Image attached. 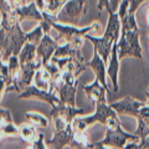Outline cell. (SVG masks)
Instances as JSON below:
<instances>
[{
    "label": "cell",
    "mask_w": 149,
    "mask_h": 149,
    "mask_svg": "<svg viewBox=\"0 0 149 149\" xmlns=\"http://www.w3.org/2000/svg\"><path fill=\"white\" fill-rule=\"evenodd\" d=\"M139 37H141V30L139 29L120 31V36L117 42L119 60L124 57H137L139 60L143 58Z\"/></svg>",
    "instance_id": "6da1fadb"
},
{
    "label": "cell",
    "mask_w": 149,
    "mask_h": 149,
    "mask_svg": "<svg viewBox=\"0 0 149 149\" xmlns=\"http://www.w3.org/2000/svg\"><path fill=\"white\" fill-rule=\"evenodd\" d=\"M128 141L141 142V137L134 134H129L118 127L116 129H106V137L103 141L95 144H88L87 148H124Z\"/></svg>",
    "instance_id": "7a4b0ae2"
},
{
    "label": "cell",
    "mask_w": 149,
    "mask_h": 149,
    "mask_svg": "<svg viewBox=\"0 0 149 149\" xmlns=\"http://www.w3.org/2000/svg\"><path fill=\"white\" fill-rule=\"evenodd\" d=\"M87 11V0H67L57 15V21L63 20L71 25H78L80 19Z\"/></svg>",
    "instance_id": "3957f363"
},
{
    "label": "cell",
    "mask_w": 149,
    "mask_h": 149,
    "mask_svg": "<svg viewBox=\"0 0 149 149\" xmlns=\"http://www.w3.org/2000/svg\"><path fill=\"white\" fill-rule=\"evenodd\" d=\"M19 98H37L47 102L52 107H56L62 103L61 100L58 98V96L55 92H51L49 90H41V88L36 87L35 85H30L29 87L24 88L19 95Z\"/></svg>",
    "instance_id": "277c9868"
},
{
    "label": "cell",
    "mask_w": 149,
    "mask_h": 149,
    "mask_svg": "<svg viewBox=\"0 0 149 149\" xmlns=\"http://www.w3.org/2000/svg\"><path fill=\"white\" fill-rule=\"evenodd\" d=\"M113 117H118V113L114 111V108H112L111 104H107V102H100V103H96V113L82 117V119L90 127L96 122H100L106 125L108 119Z\"/></svg>",
    "instance_id": "5b68a950"
},
{
    "label": "cell",
    "mask_w": 149,
    "mask_h": 149,
    "mask_svg": "<svg viewBox=\"0 0 149 149\" xmlns=\"http://www.w3.org/2000/svg\"><path fill=\"white\" fill-rule=\"evenodd\" d=\"M58 42L55 39L50 36V34H45L42 36V39L40 40V42L37 44L36 47V54L37 57L41 58L42 61V66H46L52 58V56L55 54V51L58 47Z\"/></svg>",
    "instance_id": "8992f818"
},
{
    "label": "cell",
    "mask_w": 149,
    "mask_h": 149,
    "mask_svg": "<svg viewBox=\"0 0 149 149\" xmlns=\"http://www.w3.org/2000/svg\"><path fill=\"white\" fill-rule=\"evenodd\" d=\"M144 104H146L144 102L133 100L130 96H127L118 102H113L111 106L112 108H114V111L118 114H128L137 118L139 116V111H141V108Z\"/></svg>",
    "instance_id": "52a82bcc"
},
{
    "label": "cell",
    "mask_w": 149,
    "mask_h": 149,
    "mask_svg": "<svg viewBox=\"0 0 149 149\" xmlns=\"http://www.w3.org/2000/svg\"><path fill=\"white\" fill-rule=\"evenodd\" d=\"M85 37L93 44V46H95V51L96 52H98V55L103 58V61L108 65L112 47H113V45L117 44V42H113L109 37H107L104 35L102 37H98V36H93L91 34H86Z\"/></svg>",
    "instance_id": "ba28073f"
},
{
    "label": "cell",
    "mask_w": 149,
    "mask_h": 149,
    "mask_svg": "<svg viewBox=\"0 0 149 149\" xmlns=\"http://www.w3.org/2000/svg\"><path fill=\"white\" fill-rule=\"evenodd\" d=\"M86 63H87V66L91 67L92 71L95 72L96 80L100 81L102 85L107 88V91L109 92L108 85H107V76H108V74H107V63L103 61V58L98 55V52H96L95 51L92 60L91 61H88V62H86Z\"/></svg>",
    "instance_id": "9c48e42d"
},
{
    "label": "cell",
    "mask_w": 149,
    "mask_h": 149,
    "mask_svg": "<svg viewBox=\"0 0 149 149\" xmlns=\"http://www.w3.org/2000/svg\"><path fill=\"white\" fill-rule=\"evenodd\" d=\"M73 136H74V130L72 124L70 123L65 129L60 130V132H54V138L50 139L47 144H50V147L54 148H65L68 144H71L72 147Z\"/></svg>",
    "instance_id": "30bf717a"
},
{
    "label": "cell",
    "mask_w": 149,
    "mask_h": 149,
    "mask_svg": "<svg viewBox=\"0 0 149 149\" xmlns=\"http://www.w3.org/2000/svg\"><path fill=\"white\" fill-rule=\"evenodd\" d=\"M13 10L16 13V15L20 17L21 21L24 20V19L25 20L31 19V20H37V21H42L44 20V14L39 8H37L35 1L27 3V4H25V5H22L20 8L13 9Z\"/></svg>",
    "instance_id": "8fae6325"
},
{
    "label": "cell",
    "mask_w": 149,
    "mask_h": 149,
    "mask_svg": "<svg viewBox=\"0 0 149 149\" xmlns=\"http://www.w3.org/2000/svg\"><path fill=\"white\" fill-rule=\"evenodd\" d=\"M119 57H118V49L117 44L113 45L109 55V61H108V68H107V74L111 78L112 85H113L114 92L118 91V72H119Z\"/></svg>",
    "instance_id": "7c38bea8"
},
{
    "label": "cell",
    "mask_w": 149,
    "mask_h": 149,
    "mask_svg": "<svg viewBox=\"0 0 149 149\" xmlns=\"http://www.w3.org/2000/svg\"><path fill=\"white\" fill-rule=\"evenodd\" d=\"M83 91L86 92L88 100L92 101L95 104L100 103V102H107L106 93L108 91H107V88L100 81L95 80V82L91 83V85L83 86Z\"/></svg>",
    "instance_id": "4fadbf2b"
},
{
    "label": "cell",
    "mask_w": 149,
    "mask_h": 149,
    "mask_svg": "<svg viewBox=\"0 0 149 149\" xmlns=\"http://www.w3.org/2000/svg\"><path fill=\"white\" fill-rule=\"evenodd\" d=\"M83 113H85V109H77V108H74V106L61 103L56 107H52V111L50 112V117L58 114V116H61V117H63L68 123H72V120L76 118L77 116L83 114Z\"/></svg>",
    "instance_id": "5bb4252c"
},
{
    "label": "cell",
    "mask_w": 149,
    "mask_h": 149,
    "mask_svg": "<svg viewBox=\"0 0 149 149\" xmlns=\"http://www.w3.org/2000/svg\"><path fill=\"white\" fill-rule=\"evenodd\" d=\"M36 47L37 45L32 44V42H26L24 46H22L21 51L19 52V61H20V65L24 66L25 63L27 62H31L37 57V54H36Z\"/></svg>",
    "instance_id": "9a60e30c"
},
{
    "label": "cell",
    "mask_w": 149,
    "mask_h": 149,
    "mask_svg": "<svg viewBox=\"0 0 149 149\" xmlns=\"http://www.w3.org/2000/svg\"><path fill=\"white\" fill-rule=\"evenodd\" d=\"M19 136L22 138V141L27 143H32L39 136V132L36 129V125L29 123H24L19 127Z\"/></svg>",
    "instance_id": "2e32d148"
},
{
    "label": "cell",
    "mask_w": 149,
    "mask_h": 149,
    "mask_svg": "<svg viewBox=\"0 0 149 149\" xmlns=\"http://www.w3.org/2000/svg\"><path fill=\"white\" fill-rule=\"evenodd\" d=\"M25 117L27 119V122H30L31 124L36 125V127H42V128L49 127V119L40 113H36V112H27V113H25Z\"/></svg>",
    "instance_id": "e0dca14e"
},
{
    "label": "cell",
    "mask_w": 149,
    "mask_h": 149,
    "mask_svg": "<svg viewBox=\"0 0 149 149\" xmlns=\"http://www.w3.org/2000/svg\"><path fill=\"white\" fill-rule=\"evenodd\" d=\"M66 3L67 0H45V11L54 15L61 10V8Z\"/></svg>",
    "instance_id": "ac0fdd59"
},
{
    "label": "cell",
    "mask_w": 149,
    "mask_h": 149,
    "mask_svg": "<svg viewBox=\"0 0 149 149\" xmlns=\"http://www.w3.org/2000/svg\"><path fill=\"white\" fill-rule=\"evenodd\" d=\"M120 22H122V30H137L139 29L138 25H137V20H136V15H130V14H127L122 20H120Z\"/></svg>",
    "instance_id": "d6986e66"
},
{
    "label": "cell",
    "mask_w": 149,
    "mask_h": 149,
    "mask_svg": "<svg viewBox=\"0 0 149 149\" xmlns=\"http://www.w3.org/2000/svg\"><path fill=\"white\" fill-rule=\"evenodd\" d=\"M149 0H128V14L136 15V13L143 3H147Z\"/></svg>",
    "instance_id": "ffe728a7"
},
{
    "label": "cell",
    "mask_w": 149,
    "mask_h": 149,
    "mask_svg": "<svg viewBox=\"0 0 149 149\" xmlns=\"http://www.w3.org/2000/svg\"><path fill=\"white\" fill-rule=\"evenodd\" d=\"M83 39H85L83 36H74V37H72V39L68 41V42L71 44V46H72L73 49L81 50V49H82V46L85 45V42H83Z\"/></svg>",
    "instance_id": "44dd1931"
},
{
    "label": "cell",
    "mask_w": 149,
    "mask_h": 149,
    "mask_svg": "<svg viewBox=\"0 0 149 149\" xmlns=\"http://www.w3.org/2000/svg\"><path fill=\"white\" fill-rule=\"evenodd\" d=\"M103 9H106L108 13L113 11L112 10V8H111V1L109 0H98V17H101Z\"/></svg>",
    "instance_id": "7402d4cb"
},
{
    "label": "cell",
    "mask_w": 149,
    "mask_h": 149,
    "mask_svg": "<svg viewBox=\"0 0 149 149\" xmlns=\"http://www.w3.org/2000/svg\"><path fill=\"white\" fill-rule=\"evenodd\" d=\"M32 146L30 148H39V149H45L46 146H45V142H44V134L42 133H39V136L35 139L34 142L31 143Z\"/></svg>",
    "instance_id": "603a6c76"
},
{
    "label": "cell",
    "mask_w": 149,
    "mask_h": 149,
    "mask_svg": "<svg viewBox=\"0 0 149 149\" xmlns=\"http://www.w3.org/2000/svg\"><path fill=\"white\" fill-rule=\"evenodd\" d=\"M8 1H9V4L11 5L13 9H16V8H20V6H22V5H25L27 1L31 3L30 0H8Z\"/></svg>",
    "instance_id": "cb8c5ba5"
},
{
    "label": "cell",
    "mask_w": 149,
    "mask_h": 149,
    "mask_svg": "<svg viewBox=\"0 0 149 149\" xmlns=\"http://www.w3.org/2000/svg\"><path fill=\"white\" fill-rule=\"evenodd\" d=\"M111 1V8H112V10H116V9H118V6H119V4H120V1L122 0H109Z\"/></svg>",
    "instance_id": "d4e9b609"
},
{
    "label": "cell",
    "mask_w": 149,
    "mask_h": 149,
    "mask_svg": "<svg viewBox=\"0 0 149 149\" xmlns=\"http://www.w3.org/2000/svg\"><path fill=\"white\" fill-rule=\"evenodd\" d=\"M34 1L36 3L37 8H39L41 11H44V10H45V0H34Z\"/></svg>",
    "instance_id": "484cf974"
},
{
    "label": "cell",
    "mask_w": 149,
    "mask_h": 149,
    "mask_svg": "<svg viewBox=\"0 0 149 149\" xmlns=\"http://www.w3.org/2000/svg\"><path fill=\"white\" fill-rule=\"evenodd\" d=\"M4 138H5V133H4V130L0 128V142H1Z\"/></svg>",
    "instance_id": "4316f807"
},
{
    "label": "cell",
    "mask_w": 149,
    "mask_h": 149,
    "mask_svg": "<svg viewBox=\"0 0 149 149\" xmlns=\"http://www.w3.org/2000/svg\"><path fill=\"white\" fill-rule=\"evenodd\" d=\"M148 25H149V11H148Z\"/></svg>",
    "instance_id": "83f0119b"
},
{
    "label": "cell",
    "mask_w": 149,
    "mask_h": 149,
    "mask_svg": "<svg viewBox=\"0 0 149 149\" xmlns=\"http://www.w3.org/2000/svg\"><path fill=\"white\" fill-rule=\"evenodd\" d=\"M0 27H1V25H0Z\"/></svg>",
    "instance_id": "f1b7e54d"
},
{
    "label": "cell",
    "mask_w": 149,
    "mask_h": 149,
    "mask_svg": "<svg viewBox=\"0 0 149 149\" xmlns=\"http://www.w3.org/2000/svg\"><path fill=\"white\" fill-rule=\"evenodd\" d=\"M0 29H1V27H0Z\"/></svg>",
    "instance_id": "f546056e"
}]
</instances>
